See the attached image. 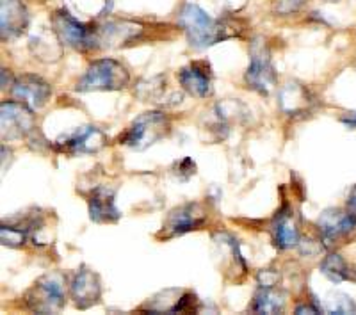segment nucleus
Returning <instances> with one entry per match:
<instances>
[{
  "label": "nucleus",
  "instance_id": "f257e3e1",
  "mask_svg": "<svg viewBox=\"0 0 356 315\" xmlns=\"http://www.w3.org/2000/svg\"><path fill=\"white\" fill-rule=\"evenodd\" d=\"M178 24L187 34L191 47L203 50L212 45L219 43L221 40L234 36L228 33V27L221 22L214 20L196 4H186L182 11L178 13Z\"/></svg>",
  "mask_w": 356,
  "mask_h": 315
},
{
  "label": "nucleus",
  "instance_id": "f03ea898",
  "mask_svg": "<svg viewBox=\"0 0 356 315\" xmlns=\"http://www.w3.org/2000/svg\"><path fill=\"white\" fill-rule=\"evenodd\" d=\"M171 132L170 118L161 111H152L136 118L132 125L120 136V143L136 152L150 148Z\"/></svg>",
  "mask_w": 356,
  "mask_h": 315
},
{
  "label": "nucleus",
  "instance_id": "7ed1b4c3",
  "mask_svg": "<svg viewBox=\"0 0 356 315\" xmlns=\"http://www.w3.org/2000/svg\"><path fill=\"white\" fill-rule=\"evenodd\" d=\"M130 75L122 63L114 59H98L89 65L84 77L77 82L75 89L81 93L91 91H120L127 88Z\"/></svg>",
  "mask_w": 356,
  "mask_h": 315
},
{
  "label": "nucleus",
  "instance_id": "20e7f679",
  "mask_svg": "<svg viewBox=\"0 0 356 315\" xmlns=\"http://www.w3.org/2000/svg\"><path fill=\"white\" fill-rule=\"evenodd\" d=\"M25 305L36 314H57L66 305L65 276L59 273L41 276L25 294Z\"/></svg>",
  "mask_w": 356,
  "mask_h": 315
},
{
  "label": "nucleus",
  "instance_id": "39448f33",
  "mask_svg": "<svg viewBox=\"0 0 356 315\" xmlns=\"http://www.w3.org/2000/svg\"><path fill=\"white\" fill-rule=\"evenodd\" d=\"M246 84L260 95H269L276 86V73L271 63V54L262 38H255L250 47V68L246 72Z\"/></svg>",
  "mask_w": 356,
  "mask_h": 315
},
{
  "label": "nucleus",
  "instance_id": "423d86ee",
  "mask_svg": "<svg viewBox=\"0 0 356 315\" xmlns=\"http://www.w3.org/2000/svg\"><path fill=\"white\" fill-rule=\"evenodd\" d=\"M52 27L57 40L66 47H72L75 50H89L97 47L95 29H89L88 25L75 20L65 9L54 13Z\"/></svg>",
  "mask_w": 356,
  "mask_h": 315
},
{
  "label": "nucleus",
  "instance_id": "0eeeda50",
  "mask_svg": "<svg viewBox=\"0 0 356 315\" xmlns=\"http://www.w3.org/2000/svg\"><path fill=\"white\" fill-rule=\"evenodd\" d=\"M33 107L18 100H4L0 104V122H2V139H22L36 129V118Z\"/></svg>",
  "mask_w": 356,
  "mask_h": 315
},
{
  "label": "nucleus",
  "instance_id": "6e6552de",
  "mask_svg": "<svg viewBox=\"0 0 356 315\" xmlns=\"http://www.w3.org/2000/svg\"><path fill=\"white\" fill-rule=\"evenodd\" d=\"M317 225H319L321 239L326 248L349 243L356 235V216H353L351 212H342L339 209L324 210Z\"/></svg>",
  "mask_w": 356,
  "mask_h": 315
},
{
  "label": "nucleus",
  "instance_id": "1a4fd4ad",
  "mask_svg": "<svg viewBox=\"0 0 356 315\" xmlns=\"http://www.w3.org/2000/svg\"><path fill=\"white\" fill-rule=\"evenodd\" d=\"M207 219V212L200 203H187L173 209L168 214L159 239H173L187 232L198 230Z\"/></svg>",
  "mask_w": 356,
  "mask_h": 315
},
{
  "label": "nucleus",
  "instance_id": "9d476101",
  "mask_svg": "<svg viewBox=\"0 0 356 315\" xmlns=\"http://www.w3.org/2000/svg\"><path fill=\"white\" fill-rule=\"evenodd\" d=\"M107 138L97 127H81L75 132L66 134L56 141V148L65 154H97L106 146Z\"/></svg>",
  "mask_w": 356,
  "mask_h": 315
},
{
  "label": "nucleus",
  "instance_id": "9b49d317",
  "mask_svg": "<svg viewBox=\"0 0 356 315\" xmlns=\"http://www.w3.org/2000/svg\"><path fill=\"white\" fill-rule=\"evenodd\" d=\"M70 294L79 310H88L95 307L100 303L102 298L100 276L91 271L89 267L82 266L70 283Z\"/></svg>",
  "mask_w": 356,
  "mask_h": 315
},
{
  "label": "nucleus",
  "instance_id": "f8f14e48",
  "mask_svg": "<svg viewBox=\"0 0 356 315\" xmlns=\"http://www.w3.org/2000/svg\"><path fill=\"white\" fill-rule=\"evenodd\" d=\"M50 95H52L50 84L44 82L41 77H38V75L27 73V75H22V77L13 82V97H15V100L27 104L33 109L43 107L50 98Z\"/></svg>",
  "mask_w": 356,
  "mask_h": 315
},
{
  "label": "nucleus",
  "instance_id": "ddd939ff",
  "mask_svg": "<svg viewBox=\"0 0 356 315\" xmlns=\"http://www.w3.org/2000/svg\"><path fill=\"white\" fill-rule=\"evenodd\" d=\"M178 82L191 97L207 98L212 91L211 66L205 61L191 63L178 72Z\"/></svg>",
  "mask_w": 356,
  "mask_h": 315
},
{
  "label": "nucleus",
  "instance_id": "4468645a",
  "mask_svg": "<svg viewBox=\"0 0 356 315\" xmlns=\"http://www.w3.org/2000/svg\"><path fill=\"white\" fill-rule=\"evenodd\" d=\"M29 25L27 9L20 0H0V27L2 38H18Z\"/></svg>",
  "mask_w": 356,
  "mask_h": 315
},
{
  "label": "nucleus",
  "instance_id": "2eb2a0df",
  "mask_svg": "<svg viewBox=\"0 0 356 315\" xmlns=\"http://www.w3.org/2000/svg\"><path fill=\"white\" fill-rule=\"evenodd\" d=\"M89 218L95 223H116L122 218L114 202V189L97 187L89 196Z\"/></svg>",
  "mask_w": 356,
  "mask_h": 315
},
{
  "label": "nucleus",
  "instance_id": "dca6fc26",
  "mask_svg": "<svg viewBox=\"0 0 356 315\" xmlns=\"http://www.w3.org/2000/svg\"><path fill=\"white\" fill-rule=\"evenodd\" d=\"M280 105L282 111L289 116H300V114L310 113L314 98L305 86L298 82H289L280 91Z\"/></svg>",
  "mask_w": 356,
  "mask_h": 315
},
{
  "label": "nucleus",
  "instance_id": "f3484780",
  "mask_svg": "<svg viewBox=\"0 0 356 315\" xmlns=\"http://www.w3.org/2000/svg\"><path fill=\"white\" fill-rule=\"evenodd\" d=\"M284 308V292L276 291L275 287H260L253 299V305H251V312H255V314H282Z\"/></svg>",
  "mask_w": 356,
  "mask_h": 315
},
{
  "label": "nucleus",
  "instance_id": "a211bd4d",
  "mask_svg": "<svg viewBox=\"0 0 356 315\" xmlns=\"http://www.w3.org/2000/svg\"><path fill=\"white\" fill-rule=\"evenodd\" d=\"M275 243L280 250H291L300 244V232L291 214H280L275 225Z\"/></svg>",
  "mask_w": 356,
  "mask_h": 315
},
{
  "label": "nucleus",
  "instance_id": "6ab92c4d",
  "mask_svg": "<svg viewBox=\"0 0 356 315\" xmlns=\"http://www.w3.org/2000/svg\"><path fill=\"white\" fill-rule=\"evenodd\" d=\"M321 271H323V275L326 276V278L332 280V282L335 283L355 278V273L349 271L348 264H346L344 260H342V257L337 253L328 255V257L323 260V264H321Z\"/></svg>",
  "mask_w": 356,
  "mask_h": 315
},
{
  "label": "nucleus",
  "instance_id": "aec40b11",
  "mask_svg": "<svg viewBox=\"0 0 356 315\" xmlns=\"http://www.w3.org/2000/svg\"><path fill=\"white\" fill-rule=\"evenodd\" d=\"M324 310L328 312V314H355L356 307L349 296L342 294V292H335V294H332L326 299Z\"/></svg>",
  "mask_w": 356,
  "mask_h": 315
},
{
  "label": "nucleus",
  "instance_id": "412c9836",
  "mask_svg": "<svg viewBox=\"0 0 356 315\" xmlns=\"http://www.w3.org/2000/svg\"><path fill=\"white\" fill-rule=\"evenodd\" d=\"M0 239H2V246L20 248L24 246L25 239H27V232L22 230V228L2 225V228H0Z\"/></svg>",
  "mask_w": 356,
  "mask_h": 315
},
{
  "label": "nucleus",
  "instance_id": "4be33fe9",
  "mask_svg": "<svg viewBox=\"0 0 356 315\" xmlns=\"http://www.w3.org/2000/svg\"><path fill=\"white\" fill-rule=\"evenodd\" d=\"M280 282V275L275 269H264L259 273V283L260 287H275Z\"/></svg>",
  "mask_w": 356,
  "mask_h": 315
},
{
  "label": "nucleus",
  "instance_id": "5701e85b",
  "mask_svg": "<svg viewBox=\"0 0 356 315\" xmlns=\"http://www.w3.org/2000/svg\"><path fill=\"white\" fill-rule=\"evenodd\" d=\"M340 122L349 127V129H356V113H346L344 116L340 118Z\"/></svg>",
  "mask_w": 356,
  "mask_h": 315
},
{
  "label": "nucleus",
  "instance_id": "b1692460",
  "mask_svg": "<svg viewBox=\"0 0 356 315\" xmlns=\"http://www.w3.org/2000/svg\"><path fill=\"white\" fill-rule=\"evenodd\" d=\"M348 212H351L353 216H356V186L353 187L351 193H349V198H348Z\"/></svg>",
  "mask_w": 356,
  "mask_h": 315
},
{
  "label": "nucleus",
  "instance_id": "393cba45",
  "mask_svg": "<svg viewBox=\"0 0 356 315\" xmlns=\"http://www.w3.org/2000/svg\"><path fill=\"white\" fill-rule=\"evenodd\" d=\"M317 308L312 307V305H303V307L296 308V314H317Z\"/></svg>",
  "mask_w": 356,
  "mask_h": 315
},
{
  "label": "nucleus",
  "instance_id": "a878e982",
  "mask_svg": "<svg viewBox=\"0 0 356 315\" xmlns=\"http://www.w3.org/2000/svg\"><path fill=\"white\" fill-rule=\"evenodd\" d=\"M285 2H289V4H300V2H303V0H285Z\"/></svg>",
  "mask_w": 356,
  "mask_h": 315
},
{
  "label": "nucleus",
  "instance_id": "bb28decb",
  "mask_svg": "<svg viewBox=\"0 0 356 315\" xmlns=\"http://www.w3.org/2000/svg\"><path fill=\"white\" fill-rule=\"evenodd\" d=\"M324 2H337V0H324Z\"/></svg>",
  "mask_w": 356,
  "mask_h": 315
},
{
  "label": "nucleus",
  "instance_id": "cd10ccee",
  "mask_svg": "<svg viewBox=\"0 0 356 315\" xmlns=\"http://www.w3.org/2000/svg\"><path fill=\"white\" fill-rule=\"evenodd\" d=\"M355 280H356V271H355Z\"/></svg>",
  "mask_w": 356,
  "mask_h": 315
}]
</instances>
